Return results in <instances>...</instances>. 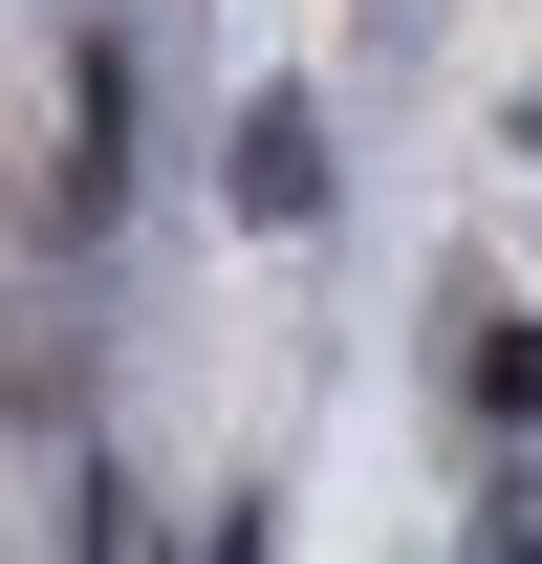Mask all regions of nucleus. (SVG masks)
Instances as JSON below:
<instances>
[{
  "label": "nucleus",
  "instance_id": "obj_3",
  "mask_svg": "<svg viewBox=\"0 0 542 564\" xmlns=\"http://www.w3.org/2000/svg\"><path fill=\"white\" fill-rule=\"evenodd\" d=\"M434 326H456V413L499 434V456H521V434H542V304H499V282H456Z\"/></svg>",
  "mask_w": 542,
  "mask_h": 564
},
{
  "label": "nucleus",
  "instance_id": "obj_5",
  "mask_svg": "<svg viewBox=\"0 0 542 564\" xmlns=\"http://www.w3.org/2000/svg\"><path fill=\"white\" fill-rule=\"evenodd\" d=\"M196 564H282V521H261V499H217V521H196Z\"/></svg>",
  "mask_w": 542,
  "mask_h": 564
},
{
  "label": "nucleus",
  "instance_id": "obj_2",
  "mask_svg": "<svg viewBox=\"0 0 542 564\" xmlns=\"http://www.w3.org/2000/svg\"><path fill=\"white\" fill-rule=\"evenodd\" d=\"M217 196L261 217V239H304V217H326V87H239V152H217Z\"/></svg>",
  "mask_w": 542,
  "mask_h": 564
},
{
  "label": "nucleus",
  "instance_id": "obj_1",
  "mask_svg": "<svg viewBox=\"0 0 542 564\" xmlns=\"http://www.w3.org/2000/svg\"><path fill=\"white\" fill-rule=\"evenodd\" d=\"M109 196H131V44H109V22H87L66 44V152H44V239H109Z\"/></svg>",
  "mask_w": 542,
  "mask_h": 564
},
{
  "label": "nucleus",
  "instance_id": "obj_4",
  "mask_svg": "<svg viewBox=\"0 0 542 564\" xmlns=\"http://www.w3.org/2000/svg\"><path fill=\"white\" fill-rule=\"evenodd\" d=\"M456 564H542V478H521V456L477 478V543H456Z\"/></svg>",
  "mask_w": 542,
  "mask_h": 564
},
{
  "label": "nucleus",
  "instance_id": "obj_6",
  "mask_svg": "<svg viewBox=\"0 0 542 564\" xmlns=\"http://www.w3.org/2000/svg\"><path fill=\"white\" fill-rule=\"evenodd\" d=\"M521 152H542V87H521Z\"/></svg>",
  "mask_w": 542,
  "mask_h": 564
}]
</instances>
